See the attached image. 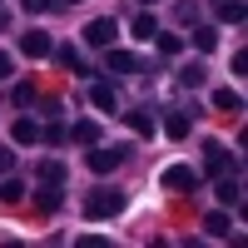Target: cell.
<instances>
[{
    "label": "cell",
    "mask_w": 248,
    "mask_h": 248,
    "mask_svg": "<svg viewBox=\"0 0 248 248\" xmlns=\"http://www.w3.org/2000/svg\"><path fill=\"white\" fill-rule=\"evenodd\" d=\"M119 209H124V194H119V189H94V194L85 199V214H90V218H114Z\"/></svg>",
    "instance_id": "cell-1"
},
{
    "label": "cell",
    "mask_w": 248,
    "mask_h": 248,
    "mask_svg": "<svg viewBox=\"0 0 248 248\" xmlns=\"http://www.w3.org/2000/svg\"><path fill=\"white\" fill-rule=\"evenodd\" d=\"M159 184L169 194H194L199 189V169H189V164H169V169L159 174Z\"/></svg>",
    "instance_id": "cell-2"
},
{
    "label": "cell",
    "mask_w": 248,
    "mask_h": 248,
    "mask_svg": "<svg viewBox=\"0 0 248 248\" xmlns=\"http://www.w3.org/2000/svg\"><path fill=\"white\" fill-rule=\"evenodd\" d=\"M119 164H124L119 144H90V169L94 174H109V169H119Z\"/></svg>",
    "instance_id": "cell-3"
},
{
    "label": "cell",
    "mask_w": 248,
    "mask_h": 248,
    "mask_svg": "<svg viewBox=\"0 0 248 248\" xmlns=\"http://www.w3.org/2000/svg\"><path fill=\"white\" fill-rule=\"evenodd\" d=\"M114 35H119L114 15H99V20H90V25H85V40H90V45H99V50H109V45H114Z\"/></svg>",
    "instance_id": "cell-4"
},
{
    "label": "cell",
    "mask_w": 248,
    "mask_h": 248,
    "mask_svg": "<svg viewBox=\"0 0 248 248\" xmlns=\"http://www.w3.org/2000/svg\"><path fill=\"white\" fill-rule=\"evenodd\" d=\"M203 169L209 174H229V149L218 139H203Z\"/></svg>",
    "instance_id": "cell-5"
},
{
    "label": "cell",
    "mask_w": 248,
    "mask_h": 248,
    "mask_svg": "<svg viewBox=\"0 0 248 248\" xmlns=\"http://www.w3.org/2000/svg\"><path fill=\"white\" fill-rule=\"evenodd\" d=\"M105 70H114V75H139L144 65H139V55H129V50H109V55H105Z\"/></svg>",
    "instance_id": "cell-6"
},
{
    "label": "cell",
    "mask_w": 248,
    "mask_h": 248,
    "mask_svg": "<svg viewBox=\"0 0 248 248\" xmlns=\"http://www.w3.org/2000/svg\"><path fill=\"white\" fill-rule=\"evenodd\" d=\"M20 50H25L30 60H40V55H50L55 45H50V35H45V30H25V35H20Z\"/></svg>",
    "instance_id": "cell-7"
},
{
    "label": "cell",
    "mask_w": 248,
    "mask_h": 248,
    "mask_svg": "<svg viewBox=\"0 0 248 248\" xmlns=\"http://www.w3.org/2000/svg\"><path fill=\"white\" fill-rule=\"evenodd\" d=\"M70 139H75V144H85V149H90V144H99L105 134H99V124H94V119H79V124H70Z\"/></svg>",
    "instance_id": "cell-8"
},
{
    "label": "cell",
    "mask_w": 248,
    "mask_h": 248,
    "mask_svg": "<svg viewBox=\"0 0 248 248\" xmlns=\"http://www.w3.org/2000/svg\"><path fill=\"white\" fill-rule=\"evenodd\" d=\"M60 199H65V194H60V184H45V189L35 194V209H40V214H55V209H60Z\"/></svg>",
    "instance_id": "cell-9"
},
{
    "label": "cell",
    "mask_w": 248,
    "mask_h": 248,
    "mask_svg": "<svg viewBox=\"0 0 248 248\" xmlns=\"http://www.w3.org/2000/svg\"><path fill=\"white\" fill-rule=\"evenodd\" d=\"M90 105H94V109H109V114H114V109H119V94H114L109 85H94V90H90Z\"/></svg>",
    "instance_id": "cell-10"
},
{
    "label": "cell",
    "mask_w": 248,
    "mask_h": 248,
    "mask_svg": "<svg viewBox=\"0 0 248 248\" xmlns=\"http://www.w3.org/2000/svg\"><path fill=\"white\" fill-rule=\"evenodd\" d=\"M10 139H15V144H40V124H35V119H15Z\"/></svg>",
    "instance_id": "cell-11"
},
{
    "label": "cell",
    "mask_w": 248,
    "mask_h": 248,
    "mask_svg": "<svg viewBox=\"0 0 248 248\" xmlns=\"http://www.w3.org/2000/svg\"><path fill=\"white\" fill-rule=\"evenodd\" d=\"M218 20H229V25H243V0H214Z\"/></svg>",
    "instance_id": "cell-12"
},
{
    "label": "cell",
    "mask_w": 248,
    "mask_h": 248,
    "mask_svg": "<svg viewBox=\"0 0 248 248\" xmlns=\"http://www.w3.org/2000/svg\"><path fill=\"white\" fill-rule=\"evenodd\" d=\"M218 199L229 203V209H238V203H243V189H238V184H233L229 174H218Z\"/></svg>",
    "instance_id": "cell-13"
},
{
    "label": "cell",
    "mask_w": 248,
    "mask_h": 248,
    "mask_svg": "<svg viewBox=\"0 0 248 248\" xmlns=\"http://www.w3.org/2000/svg\"><path fill=\"white\" fill-rule=\"evenodd\" d=\"M129 35H134V40H154V35H159V20H154L149 10H144V15L134 20V25H129Z\"/></svg>",
    "instance_id": "cell-14"
},
{
    "label": "cell",
    "mask_w": 248,
    "mask_h": 248,
    "mask_svg": "<svg viewBox=\"0 0 248 248\" xmlns=\"http://www.w3.org/2000/svg\"><path fill=\"white\" fill-rule=\"evenodd\" d=\"M214 109H223V114L243 109V94H238V90H214Z\"/></svg>",
    "instance_id": "cell-15"
},
{
    "label": "cell",
    "mask_w": 248,
    "mask_h": 248,
    "mask_svg": "<svg viewBox=\"0 0 248 248\" xmlns=\"http://www.w3.org/2000/svg\"><path fill=\"white\" fill-rule=\"evenodd\" d=\"M50 55H55V60H60L65 70H75V75H90L85 65H79V50H75V45H60V50H50Z\"/></svg>",
    "instance_id": "cell-16"
},
{
    "label": "cell",
    "mask_w": 248,
    "mask_h": 248,
    "mask_svg": "<svg viewBox=\"0 0 248 248\" xmlns=\"http://www.w3.org/2000/svg\"><path fill=\"white\" fill-rule=\"evenodd\" d=\"M189 124H194L189 114H184V109H174V114H169V124H164V129H169V139H189Z\"/></svg>",
    "instance_id": "cell-17"
},
{
    "label": "cell",
    "mask_w": 248,
    "mask_h": 248,
    "mask_svg": "<svg viewBox=\"0 0 248 248\" xmlns=\"http://www.w3.org/2000/svg\"><path fill=\"white\" fill-rule=\"evenodd\" d=\"M40 184H65V164H60V159H45V164H40Z\"/></svg>",
    "instance_id": "cell-18"
},
{
    "label": "cell",
    "mask_w": 248,
    "mask_h": 248,
    "mask_svg": "<svg viewBox=\"0 0 248 248\" xmlns=\"http://www.w3.org/2000/svg\"><path fill=\"white\" fill-rule=\"evenodd\" d=\"M203 229H209V238H229V214H209Z\"/></svg>",
    "instance_id": "cell-19"
},
{
    "label": "cell",
    "mask_w": 248,
    "mask_h": 248,
    "mask_svg": "<svg viewBox=\"0 0 248 248\" xmlns=\"http://www.w3.org/2000/svg\"><path fill=\"white\" fill-rule=\"evenodd\" d=\"M124 119H129V129H134V134H154V119L144 114V109H129Z\"/></svg>",
    "instance_id": "cell-20"
},
{
    "label": "cell",
    "mask_w": 248,
    "mask_h": 248,
    "mask_svg": "<svg viewBox=\"0 0 248 248\" xmlns=\"http://www.w3.org/2000/svg\"><path fill=\"white\" fill-rule=\"evenodd\" d=\"M0 199H5V203H20V199H25V184H20V179H5V184H0Z\"/></svg>",
    "instance_id": "cell-21"
},
{
    "label": "cell",
    "mask_w": 248,
    "mask_h": 248,
    "mask_svg": "<svg viewBox=\"0 0 248 248\" xmlns=\"http://www.w3.org/2000/svg\"><path fill=\"white\" fill-rule=\"evenodd\" d=\"M194 45H199V50H214V45H218V30H214V25L194 30Z\"/></svg>",
    "instance_id": "cell-22"
},
{
    "label": "cell",
    "mask_w": 248,
    "mask_h": 248,
    "mask_svg": "<svg viewBox=\"0 0 248 248\" xmlns=\"http://www.w3.org/2000/svg\"><path fill=\"white\" fill-rule=\"evenodd\" d=\"M179 79H184V85H189V90H199L203 79H209V70H203V65H189V70H184Z\"/></svg>",
    "instance_id": "cell-23"
},
{
    "label": "cell",
    "mask_w": 248,
    "mask_h": 248,
    "mask_svg": "<svg viewBox=\"0 0 248 248\" xmlns=\"http://www.w3.org/2000/svg\"><path fill=\"white\" fill-rule=\"evenodd\" d=\"M154 40H159V50H164V55H179V50H184V40H179V35H154Z\"/></svg>",
    "instance_id": "cell-24"
},
{
    "label": "cell",
    "mask_w": 248,
    "mask_h": 248,
    "mask_svg": "<svg viewBox=\"0 0 248 248\" xmlns=\"http://www.w3.org/2000/svg\"><path fill=\"white\" fill-rule=\"evenodd\" d=\"M40 139H45V144H65V124H50V129H40Z\"/></svg>",
    "instance_id": "cell-25"
},
{
    "label": "cell",
    "mask_w": 248,
    "mask_h": 248,
    "mask_svg": "<svg viewBox=\"0 0 248 248\" xmlns=\"http://www.w3.org/2000/svg\"><path fill=\"white\" fill-rule=\"evenodd\" d=\"M15 169V149H5V144H0V174H10Z\"/></svg>",
    "instance_id": "cell-26"
},
{
    "label": "cell",
    "mask_w": 248,
    "mask_h": 248,
    "mask_svg": "<svg viewBox=\"0 0 248 248\" xmlns=\"http://www.w3.org/2000/svg\"><path fill=\"white\" fill-rule=\"evenodd\" d=\"M10 70H15V60H10L5 50H0V79H10Z\"/></svg>",
    "instance_id": "cell-27"
},
{
    "label": "cell",
    "mask_w": 248,
    "mask_h": 248,
    "mask_svg": "<svg viewBox=\"0 0 248 248\" xmlns=\"http://www.w3.org/2000/svg\"><path fill=\"white\" fill-rule=\"evenodd\" d=\"M25 10H30V15H40V10H50V0H25Z\"/></svg>",
    "instance_id": "cell-28"
},
{
    "label": "cell",
    "mask_w": 248,
    "mask_h": 248,
    "mask_svg": "<svg viewBox=\"0 0 248 248\" xmlns=\"http://www.w3.org/2000/svg\"><path fill=\"white\" fill-rule=\"evenodd\" d=\"M139 5H159V0H139Z\"/></svg>",
    "instance_id": "cell-29"
},
{
    "label": "cell",
    "mask_w": 248,
    "mask_h": 248,
    "mask_svg": "<svg viewBox=\"0 0 248 248\" xmlns=\"http://www.w3.org/2000/svg\"><path fill=\"white\" fill-rule=\"evenodd\" d=\"M65 5H79V0H65Z\"/></svg>",
    "instance_id": "cell-30"
}]
</instances>
